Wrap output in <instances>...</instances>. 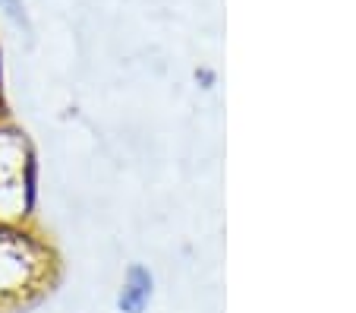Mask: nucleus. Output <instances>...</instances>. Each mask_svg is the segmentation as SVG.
I'll return each instance as SVG.
<instances>
[{"mask_svg":"<svg viewBox=\"0 0 356 313\" xmlns=\"http://www.w3.org/2000/svg\"><path fill=\"white\" fill-rule=\"evenodd\" d=\"M155 294V275L148 273L142 263H133L123 275L120 294H117V310L120 313H145Z\"/></svg>","mask_w":356,"mask_h":313,"instance_id":"1","label":"nucleus"},{"mask_svg":"<svg viewBox=\"0 0 356 313\" xmlns=\"http://www.w3.org/2000/svg\"><path fill=\"white\" fill-rule=\"evenodd\" d=\"M0 7H3V13H7L13 22H19V26H26V29H29L26 10H22V3H19V0H0Z\"/></svg>","mask_w":356,"mask_h":313,"instance_id":"2","label":"nucleus"},{"mask_svg":"<svg viewBox=\"0 0 356 313\" xmlns=\"http://www.w3.org/2000/svg\"><path fill=\"white\" fill-rule=\"evenodd\" d=\"M195 79H202V89L215 86V73H211V70H199V73H195Z\"/></svg>","mask_w":356,"mask_h":313,"instance_id":"3","label":"nucleus"}]
</instances>
